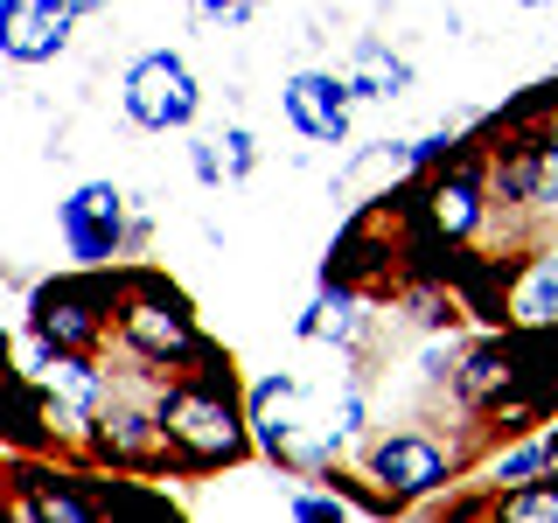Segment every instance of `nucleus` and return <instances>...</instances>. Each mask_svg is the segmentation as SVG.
<instances>
[{"label":"nucleus","instance_id":"f257e3e1","mask_svg":"<svg viewBox=\"0 0 558 523\" xmlns=\"http://www.w3.org/2000/svg\"><path fill=\"white\" fill-rule=\"evenodd\" d=\"M189 370L174 391H161V405H154V418H161V440L174 461L189 467H231L244 447H252V426L238 418L231 405V356H223L217 342H196L189 349Z\"/></svg>","mask_w":558,"mask_h":523},{"label":"nucleus","instance_id":"f03ea898","mask_svg":"<svg viewBox=\"0 0 558 523\" xmlns=\"http://www.w3.org/2000/svg\"><path fill=\"white\" fill-rule=\"evenodd\" d=\"M119 92H126V119L147 126V133H182L189 119H196V105H203L196 70L174 57V49H147V57L126 70Z\"/></svg>","mask_w":558,"mask_h":523},{"label":"nucleus","instance_id":"7ed1b4c3","mask_svg":"<svg viewBox=\"0 0 558 523\" xmlns=\"http://www.w3.org/2000/svg\"><path fill=\"white\" fill-rule=\"evenodd\" d=\"M119 336L133 342V356L161 363V370H182L189 349L203 342L196 321H189V307H182V293H168L161 279H140L133 287V301L119 307Z\"/></svg>","mask_w":558,"mask_h":523},{"label":"nucleus","instance_id":"20e7f679","mask_svg":"<svg viewBox=\"0 0 558 523\" xmlns=\"http://www.w3.org/2000/svg\"><path fill=\"white\" fill-rule=\"evenodd\" d=\"M35 314V336H43L49 349H70V356H84L98 336H105V287L98 279H57V287H43L28 301Z\"/></svg>","mask_w":558,"mask_h":523},{"label":"nucleus","instance_id":"39448f33","mask_svg":"<svg viewBox=\"0 0 558 523\" xmlns=\"http://www.w3.org/2000/svg\"><path fill=\"white\" fill-rule=\"evenodd\" d=\"M119 238H126V196H119L112 182L70 188V203H63V244H70V258L105 266V258L119 252Z\"/></svg>","mask_w":558,"mask_h":523},{"label":"nucleus","instance_id":"423d86ee","mask_svg":"<svg viewBox=\"0 0 558 523\" xmlns=\"http://www.w3.org/2000/svg\"><path fill=\"white\" fill-rule=\"evenodd\" d=\"M447 475H453L447 447H440V440H426V433H391V440L371 453V482H377L391 502H405V496H433V488H447Z\"/></svg>","mask_w":558,"mask_h":523},{"label":"nucleus","instance_id":"0eeeda50","mask_svg":"<svg viewBox=\"0 0 558 523\" xmlns=\"http://www.w3.org/2000/svg\"><path fill=\"white\" fill-rule=\"evenodd\" d=\"M77 14L63 0H0V57L8 63H49L70 49Z\"/></svg>","mask_w":558,"mask_h":523},{"label":"nucleus","instance_id":"6e6552de","mask_svg":"<svg viewBox=\"0 0 558 523\" xmlns=\"http://www.w3.org/2000/svg\"><path fill=\"white\" fill-rule=\"evenodd\" d=\"M35 391H43V418H49L57 433H92L105 384H98V370H92L84 356L57 349V356H49L43 370H35Z\"/></svg>","mask_w":558,"mask_h":523},{"label":"nucleus","instance_id":"1a4fd4ad","mask_svg":"<svg viewBox=\"0 0 558 523\" xmlns=\"http://www.w3.org/2000/svg\"><path fill=\"white\" fill-rule=\"evenodd\" d=\"M279 105H287L293 133L301 139H322V147H342L349 133V92L336 70H293L287 92H279Z\"/></svg>","mask_w":558,"mask_h":523},{"label":"nucleus","instance_id":"9d476101","mask_svg":"<svg viewBox=\"0 0 558 523\" xmlns=\"http://www.w3.org/2000/svg\"><path fill=\"white\" fill-rule=\"evenodd\" d=\"M252 440L272 453V461H293L301 467V426H307V398H301V384L293 377H266L252 391Z\"/></svg>","mask_w":558,"mask_h":523},{"label":"nucleus","instance_id":"9b49d317","mask_svg":"<svg viewBox=\"0 0 558 523\" xmlns=\"http://www.w3.org/2000/svg\"><path fill=\"white\" fill-rule=\"evenodd\" d=\"M482 223V174L468 161H453L447 174H433L426 182V231L440 244H461L468 231Z\"/></svg>","mask_w":558,"mask_h":523},{"label":"nucleus","instance_id":"f8f14e48","mask_svg":"<svg viewBox=\"0 0 558 523\" xmlns=\"http://www.w3.org/2000/svg\"><path fill=\"white\" fill-rule=\"evenodd\" d=\"M92 426H98V453L112 467H154V461H168V440H161V418H154V412L112 405V412H98Z\"/></svg>","mask_w":558,"mask_h":523},{"label":"nucleus","instance_id":"ddd939ff","mask_svg":"<svg viewBox=\"0 0 558 523\" xmlns=\"http://www.w3.org/2000/svg\"><path fill=\"white\" fill-rule=\"evenodd\" d=\"M22 502L14 516H49V523H98V502L84 496L77 475H43V467H22Z\"/></svg>","mask_w":558,"mask_h":523},{"label":"nucleus","instance_id":"4468645a","mask_svg":"<svg viewBox=\"0 0 558 523\" xmlns=\"http://www.w3.org/2000/svg\"><path fill=\"white\" fill-rule=\"evenodd\" d=\"M342 92L349 98H405L412 92V63L398 57L391 42H356L342 70Z\"/></svg>","mask_w":558,"mask_h":523},{"label":"nucleus","instance_id":"2eb2a0df","mask_svg":"<svg viewBox=\"0 0 558 523\" xmlns=\"http://www.w3.org/2000/svg\"><path fill=\"white\" fill-rule=\"evenodd\" d=\"M453 384H461V398L468 405H496L502 391L517 384V363H510V342H482L475 356L453 370Z\"/></svg>","mask_w":558,"mask_h":523},{"label":"nucleus","instance_id":"dca6fc26","mask_svg":"<svg viewBox=\"0 0 558 523\" xmlns=\"http://www.w3.org/2000/svg\"><path fill=\"white\" fill-rule=\"evenodd\" d=\"M301 336H336V342H356V301H349V287H328L322 301L307 307Z\"/></svg>","mask_w":558,"mask_h":523},{"label":"nucleus","instance_id":"f3484780","mask_svg":"<svg viewBox=\"0 0 558 523\" xmlns=\"http://www.w3.org/2000/svg\"><path fill=\"white\" fill-rule=\"evenodd\" d=\"M517 321H523V328L558 321V258H537V272L523 279V293H517Z\"/></svg>","mask_w":558,"mask_h":523},{"label":"nucleus","instance_id":"a211bd4d","mask_svg":"<svg viewBox=\"0 0 558 523\" xmlns=\"http://www.w3.org/2000/svg\"><path fill=\"white\" fill-rule=\"evenodd\" d=\"M496 516H510V523H558V482H545V488H502L496 496Z\"/></svg>","mask_w":558,"mask_h":523},{"label":"nucleus","instance_id":"6ab92c4d","mask_svg":"<svg viewBox=\"0 0 558 523\" xmlns=\"http://www.w3.org/2000/svg\"><path fill=\"white\" fill-rule=\"evenodd\" d=\"M252 168H258V139H252V126H231V133H223V174L244 182Z\"/></svg>","mask_w":558,"mask_h":523},{"label":"nucleus","instance_id":"aec40b11","mask_svg":"<svg viewBox=\"0 0 558 523\" xmlns=\"http://www.w3.org/2000/svg\"><path fill=\"white\" fill-rule=\"evenodd\" d=\"M531 475H545V440L537 447H517V453H502L496 461V482L510 488V482H531Z\"/></svg>","mask_w":558,"mask_h":523},{"label":"nucleus","instance_id":"412c9836","mask_svg":"<svg viewBox=\"0 0 558 523\" xmlns=\"http://www.w3.org/2000/svg\"><path fill=\"white\" fill-rule=\"evenodd\" d=\"M189 8H196L203 22H217V28H244V22H252V8H258V0H189Z\"/></svg>","mask_w":558,"mask_h":523},{"label":"nucleus","instance_id":"4be33fe9","mask_svg":"<svg viewBox=\"0 0 558 523\" xmlns=\"http://www.w3.org/2000/svg\"><path fill=\"white\" fill-rule=\"evenodd\" d=\"M189 168H196V182L217 188V182H223V154H217V139H196V147H189Z\"/></svg>","mask_w":558,"mask_h":523},{"label":"nucleus","instance_id":"5701e85b","mask_svg":"<svg viewBox=\"0 0 558 523\" xmlns=\"http://www.w3.org/2000/svg\"><path fill=\"white\" fill-rule=\"evenodd\" d=\"M293 516H342V496H293Z\"/></svg>","mask_w":558,"mask_h":523},{"label":"nucleus","instance_id":"b1692460","mask_svg":"<svg viewBox=\"0 0 558 523\" xmlns=\"http://www.w3.org/2000/svg\"><path fill=\"white\" fill-rule=\"evenodd\" d=\"M545 475L558 482V440H545Z\"/></svg>","mask_w":558,"mask_h":523},{"label":"nucleus","instance_id":"393cba45","mask_svg":"<svg viewBox=\"0 0 558 523\" xmlns=\"http://www.w3.org/2000/svg\"><path fill=\"white\" fill-rule=\"evenodd\" d=\"M63 8H70V14H92V8H105V0H63Z\"/></svg>","mask_w":558,"mask_h":523},{"label":"nucleus","instance_id":"a878e982","mask_svg":"<svg viewBox=\"0 0 558 523\" xmlns=\"http://www.w3.org/2000/svg\"><path fill=\"white\" fill-rule=\"evenodd\" d=\"M0 510H8V482H0Z\"/></svg>","mask_w":558,"mask_h":523},{"label":"nucleus","instance_id":"bb28decb","mask_svg":"<svg viewBox=\"0 0 558 523\" xmlns=\"http://www.w3.org/2000/svg\"><path fill=\"white\" fill-rule=\"evenodd\" d=\"M0 363H8V336H0Z\"/></svg>","mask_w":558,"mask_h":523},{"label":"nucleus","instance_id":"cd10ccee","mask_svg":"<svg viewBox=\"0 0 558 523\" xmlns=\"http://www.w3.org/2000/svg\"><path fill=\"white\" fill-rule=\"evenodd\" d=\"M523 8H545V0H523Z\"/></svg>","mask_w":558,"mask_h":523}]
</instances>
